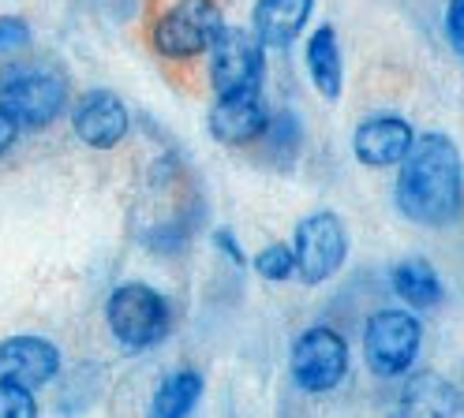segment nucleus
Returning a JSON list of instances; mask_svg holds the SVG:
<instances>
[{"instance_id":"obj_5","label":"nucleus","mask_w":464,"mask_h":418,"mask_svg":"<svg viewBox=\"0 0 464 418\" xmlns=\"http://www.w3.org/2000/svg\"><path fill=\"white\" fill-rule=\"evenodd\" d=\"M423 325L409 310H374L363 325V363L374 377H401L416 366Z\"/></svg>"},{"instance_id":"obj_10","label":"nucleus","mask_w":464,"mask_h":418,"mask_svg":"<svg viewBox=\"0 0 464 418\" xmlns=\"http://www.w3.org/2000/svg\"><path fill=\"white\" fill-rule=\"evenodd\" d=\"M131 128L128 105L112 94V90H91L82 94L72 112V131L82 146L91 149H116Z\"/></svg>"},{"instance_id":"obj_6","label":"nucleus","mask_w":464,"mask_h":418,"mask_svg":"<svg viewBox=\"0 0 464 418\" xmlns=\"http://www.w3.org/2000/svg\"><path fill=\"white\" fill-rule=\"evenodd\" d=\"M266 79V45L244 26H225L210 45V86L218 98L258 94Z\"/></svg>"},{"instance_id":"obj_23","label":"nucleus","mask_w":464,"mask_h":418,"mask_svg":"<svg viewBox=\"0 0 464 418\" xmlns=\"http://www.w3.org/2000/svg\"><path fill=\"white\" fill-rule=\"evenodd\" d=\"M214 247H218L221 254H228V261H232V265H244V261H247V254L240 251L237 235H232L228 228H218V232H214Z\"/></svg>"},{"instance_id":"obj_15","label":"nucleus","mask_w":464,"mask_h":418,"mask_svg":"<svg viewBox=\"0 0 464 418\" xmlns=\"http://www.w3.org/2000/svg\"><path fill=\"white\" fill-rule=\"evenodd\" d=\"M304 60H307V75L314 82V90L323 94L326 101H337L341 90H344V60H341V42H337V30L330 23H323L307 38L304 45Z\"/></svg>"},{"instance_id":"obj_11","label":"nucleus","mask_w":464,"mask_h":418,"mask_svg":"<svg viewBox=\"0 0 464 418\" xmlns=\"http://www.w3.org/2000/svg\"><path fill=\"white\" fill-rule=\"evenodd\" d=\"M416 131L404 116L397 112H374L353 131V154L367 168H393L409 154Z\"/></svg>"},{"instance_id":"obj_14","label":"nucleus","mask_w":464,"mask_h":418,"mask_svg":"<svg viewBox=\"0 0 464 418\" xmlns=\"http://www.w3.org/2000/svg\"><path fill=\"white\" fill-rule=\"evenodd\" d=\"M314 12V0H255L251 8V34L266 49L293 45Z\"/></svg>"},{"instance_id":"obj_13","label":"nucleus","mask_w":464,"mask_h":418,"mask_svg":"<svg viewBox=\"0 0 464 418\" xmlns=\"http://www.w3.org/2000/svg\"><path fill=\"white\" fill-rule=\"evenodd\" d=\"M460 411H464L460 388L439 370L409 374V381L401 388V400H397L401 418H460Z\"/></svg>"},{"instance_id":"obj_9","label":"nucleus","mask_w":464,"mask_h":418,"mask_svg":"<svg viewBox=\"0 0 464 418\" xmlns=\"http://www.w3.org/2000/svg\"><path fill=\"white\" fill-rule=\"evenodd\" d=\"M61 347L45 337L23 333V337H8L0 340V385L8 388H34L49 385L56 374H61Z\"/></svg>"},{"instance_id":"obj_1","label":"nucleus","mask_w":464,"mask_h":418,"mask_svg":"<svg viewBox=\"0 0 464 418\" xmlns=\"http://www.w3.org/2000/svg\"><path fill=\"white\" fill-rule=\"evenodd\" d=\"M393 202L397 214L420 228H446L464 214V161L450 135L423 131L412 138L397 165Z\"/></svg>"},{"instance_id":"obj_17","label":"nucleus","mask_w":464,"mask_h":418,"mask_svg":"<svg viewBox=\"0 0 464 418\" xmlns=\"http://www.w3.org/2000/svg\"><path fill=\"white\" fill-rule=\"evenodd\" d=\"M202 396V374L198 370H177L169 374L150 396L147 418H188Z\"/></svg>"},{"instance_id":"obj_4","label":"nucleus","mask_w":464,"mask_h":418,"mask_svg":"<svg viewBox=\"0 0 464 418\" xmlns=\"http://www.w3.org/2000/svg\"><path fill=\"white\" fill-rule=\"evenodd\" d=\"M221 30H225V15L218 0H177L154 19L150 45L165 60H195L210 52Z\"/></svg>"},{"instance_id":"obj_7","label":"nucleus","mask_w":464,"mask_h":418,"mask_svg":"<svg viewBox=\"0 0 464 418\" xmlns=\"http://www.w3.org/2000/svg\"><path fill=\"white\" fill-rule=\"evenodd\" d=\"M288 374L300 385V393H330L348 374V340L330 325L304 328L288 351Z\"/></svg>"},{"instance_id":"obj_2","label":"nucleus","mask_w":464,"mask_h":418,"mask_svg":"<svg viewBox=\"0 0 464 418\" xmlns=\"http://www.w3.org/2000/svg\"><path fill=\"white\" fill-rule=\"evenodd\" d=\"M0 109L19 131H42L68 109V79L49 64H12L0 75Z\"/></svg>"},{"instance_id":"obj_8","label":"nucleus","mask_w":464,"mask_h":418,"mask_svg":"<svg viewBox=\"0 0 464 418\" xmlns=\"http://www.w3.org/2000/svg\"><path fill=\"white\" fill-rule=\"evenodd\" d=\"M293 258H296V277L304 284H311V288L337 277L344 258H348V228H344V221L337 214H330V209L307 214L296 224V235H293Z\"/></svg>"},{"instance_id":"obj_3","label":"nucleus","mask_w":464,"mask_h":418,"mask_svg":"<svg viewBox=\"0 0 464 418\" xmlns=\"http://www.w3.org/2000/svg\"><path fill=\"white\" fill-rule=\"evenodd\" d=\"M105 321H109L112 340L121 347L147 351V347H158L169 337L172 310H169V299L158 288L142 284V280H128V284L109 291Z\"/></svg>"},{"instance_id":"obj_16","label":"nucleus","mask_w":464,"mask_h":418,"mask_svg":"<svg viewBox=\"0 0 464 418\" xmlns=\"http://www.w3.org/2000/svg\"><path fill=\"white\" fill-rule=\"evenodd\" d=\"M390 284H393L401 303H409L416 310H434L446 299V284L439 277V269H434V261H427V258L397 261L393 273H390Z\"/></svg>"},{"instance_id":"obj_22","label":"nucleus","mask_w":464,"mask_h":418,"mask_svg":"<svg viewBox=\"0 0 464 418\" xmlns=\"http://www.w3.org/2000/svg\"><path fill=\"white\" fill-rule=\"evenodd\" d=\"M446 38L457 56H464V0H450L446 5Z\"/></svg>"},{"instance_id":"obj_21","label":"nucleus","mask_w":464,"mask_h":418,"mask_svg":"<svg viewBox=\"0 0 464 418\" xmlns=\"http://www.w3.org/2000/svg\"><path fill=\"white\" fill-rule=\"evenodd\" d=\"M31 45V23L19 15H0V56Z\"/></svg>"},{"instance_id":"obj_12","label":"nucleus","mask_w":464,"mask_h":418,"mask_svg":"<svg viewBox=\"0 0 464 418\" xmlns=\"http://www.w3.org/2000/svg\"><path fill=\"white\" fill-rule=\"evenodd\" d=\"M270 124V109L263 105V98L258 94H237V98H218L210 116H207V131L214 142L221 146H255L258 138H263Z\"/></svg>"},{"instance_id":"obj_20","label":"nucleus","mask_w":464,"mask_h":418,"mask_svg":"<svg viewBox=\"0 0 464 418\" xmlns=\"http://www.w3.org/2000/svg\"><path fill=\"white\" fill-rule=\"evenodd\" d=\"M0 418H38V400L26 388L0 385Z\"/></svg>"},{"instance_id":"obj_19","label":"nucleus","mask_w":464,"mask_h":418,"mask_svg":"<svg viewBox=\"0 0 464 418\" xmlns=\"http://www.w3.org/2000/svg\"><path fill=\"white\" fill-rule=\"evenodd\" d=\"M255 273L263 277V280H274V284H281V280H288V277H296V258H293V247L288 243H270V247H263L255 254Z\"/></svg>"},{"instance_id":"obj_18","label":"nucleus","mask_w":464,"mask_h":418,"mask_svg":"<svg viewBox=\"0 0 464 418\" xmlns=\"http://www.w3.org/2000/svg\"><path fill=\"white\" fill-rule=\"evenodd\" d=\"M263 149H266V161L277 165V168H288L296 161L300 154V146H304V128H300V119L296 112H277L270 116V124L263 131Z\"/></svg>"},{"instance_id":"obj_24","label":"nucleus","mask_w":464,"mask_h":418,"mask_svg":"<svg viewBox=\"0 0 464 418\" xmlns=\"http://www.w3.org/2000/svg\"><path fill=\"white\" fill-rule=\"evenodd\" d=\"M15 142H19V128H15V119H12L5 109H0V157H5Z\"/></svg>"}]
</instances>
